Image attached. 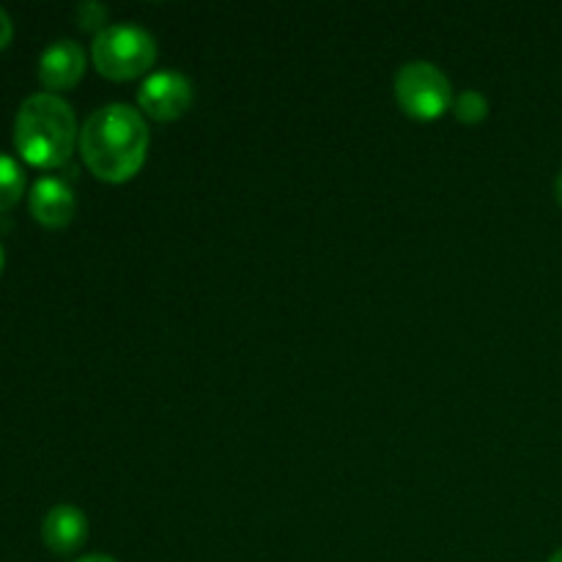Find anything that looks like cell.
<instances>
[{"instance_id":"1","label":"cell","mask_w":562,"mask_h":562,"mask_svg":"<svg viewBox=\"0 0 562 562\" xmlns=\"http://www.w3.org/2000/svg\"><path fill=\"white\" fill-rule=\"evenodd\" d=\"M80 157L86 168L108 184H124L146 165L148 124L130 104H104L93 110L80 130Z\"/></svg>"},{"instance_id":"2","label":"cell","mask_w":562,"mask_h":562,"mask_svg":"<svg viewBox=\"0 0 562 562\" xmlns=\"http://www.w3.org/2000/svg\"><path fill=\"white\" fill-rule=\"evenodd\" d=\"M80 143L75 110L55 93L42 91L20 104L14 119V146L33 168H60Z\"/></svg>"},{"instance_id":"3","label":"cell","mask_w":562,"mask_h":562,"mask_svg":"<svg viewBox=\"0 0 562 562\" xmlns=\"http://www.w3.org/2000/svg\"><path fill=\"white\" fill-rule=\"evenodd\" d=\"M91 60L97 71L108 80L124 82L146 75L157 60V42L143 27L121 22L108 25L102 33L93 36Z\"/></svg>"},{"instance_id":"4","label":"cell","mask_w":562,"mask_h":562,"mask_svg":"<svg viewBox=\"0 0 562 562\" xmlns=\"http://www.w3.org/2000/svg\"><path fill=\"white\" fill-rule=\"evenodd\" d=\"M395 99L415 121H437L453 108V86L439 66L409 60L395 75Z\"/></svg>"},{"instance_id":"5","label":"cell","mask_w":562,"mask_h":562,"mask_svg":"<svg viewBox=\"0 0 562 562\" xmlns=\"http://www.w3.org/2000/svg\"><path fill=\"white\" fill-rule=\"evenodd\" d=\"M137 104H140L143 115L159 121V124L179 121L192 104V82L179 71H157L143 80L140 91H137Z\"/></svg>"},{"instance_id":"6","label":"cell","mask_w":562,"mask_h":562,"mask_svg":"<svg viewBox=\"0 0 562 562\" xmlns=\"http://www.w3.org/2000/svg\"><path fill=\"white\" fill-rule=\"evenodd\" d=\"M86 75V49L71 38L53 42L38 58V80L53 91H69Z\"/></svg>"},{"instance_id":"7","label":"cell","mask_w":562,"mask_h":562,"mask_svg":"<svg viewBox=\"0 0 562 562\" xmlns=\"http://www.w3.org/2000/svg\"><path fill=\"white\" fill-rule=\"evenodd\" d=\"M75 192L55 176H42L31 187V214L44 228H64L75 217Z\"/></svg>"},{"instance_id":"8","label":"cell","mask_w":562,"mask_h":562,"mask_svg":"<svg viewBox=\"0 0 562 562\" xmlns=\"http://www.w3.org/2000/svg\"><path fill=\"white\" fill-rule=\"evenodd\" d=\"M42 538L53 554H75L88 538V519L75 505H55L42 525Z\"/></svg>"},{"instance_id":"9","label":"cell","mask_w":562,"mask_h":562,"mask_svg":"<svg viewBox=\"0 0 562 562\" xmlns=\"http://www.w3.org/2000/svg\"><path fill=\"white\" fill-rule=\"evenodd\" d=\"M22 192H25V173L16 165V159L0 151V212H9L11 206H16Z\"/></svg>"},{"instance_id":"10","label":"cell","mask_w":562,"mask_h":562,"mask_svg":"<svg viewBox=\"0 0 562 562\" xmlns=\"http://www.w3.org/2000/svg\"><path fill=\"white\" fill-rule=\"evenodd\" d=\"M453 115L461 124H481L488 115V99L477 91H461L453 99Z\"/></svg>"},{"instance_id":"11","label":"cell","mask_w":562,"mask_h":562,"mask_svg":"<svg viewBox=\"0 0 562 562\" xmlns=\"http://www.w3.org/2000/svg\"><path fill=\"white\" fill-rule=\"evenodd\" d=\"M77 25L82 31H93V33H102L108 27V5L102 3H82L77 9Z\"/></svg>"},{"instance_id":"12","label":"cell","mask_w":562,"mask_h":562,"mask_svg":"<svg viewBox=\"0 0 562 562\" xmlns=\"http://www.w3.org/2000/svg\"><path fill=\"white\" fill-rule=\"evenodd\" d=\"M11 36H14V22H11L9 11H5L3 5H0V49L9 47Z\"/></svg>"},{"instance_id":"13","label":"cell","mask_w":562,"mask_h":562,"mask_svg":"<svg viewBox=\"0 0 562 562\" xmlns=\"http://www.w3.org/2000/svg\"><path fill=\"white\" fill-rule=\"evenodd\" d=\"M77 562H119V560L110 558V554H88V558H80Z\"/></svg>"},{"instance_id":"14","label":"cell","mask_w":562,"mask_h":562,"mask_svg":"<svg viewBox=\"0 0 562 562\" xmlns=\"http://www.w3.org/2000/svg\"><path fill=\"white\" fill-rule=\"evenodd\" d=\"M554 195H558V203L562 206V173L558 176V181H554Z\"/></svg>"},{"instance_id":"15","label":"cell","mask_w":562,"mask_h":562,"mask_svg":"<svg viewBox=\"0 0 562 562\" xmlns=\"http://www.w3.org/2000/svg\"><path fill=\"white\" fill-rule=\"evenodd\" d=\"M549 562H562V549H558V552H554L552 558H549Z\"/></svg>"},{"instance_id":"16","label":"cell","mask_w":562,"mask_h":562,"mask_svg":"<svg viewBox=\"0 0 562 562\" xmlns=\"http://www.w3.org/2000/svg\"><path fill=\"white\" fill-rule=\"evenodd\" d=\"M3 263H5V252H3V245H0V272H3Z\"/></svg>"}]
</instances>
